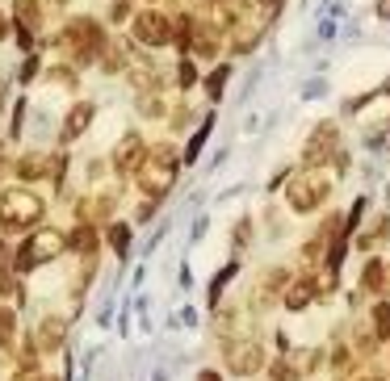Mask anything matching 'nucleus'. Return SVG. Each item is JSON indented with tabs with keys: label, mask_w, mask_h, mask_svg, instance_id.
Returning a JSON list of instances; mask_svg holds the SVG:
<instances>
[{
	"label": "nucleus",
	"mask_w": 390,
	"mask_h": 381,
	"mask_svg": "<svg viewBox=\"0 0 390 381\" xmlns=\"http://www.w3.org/2000/svg\"><path fill=\"white\" fill-rule=\"evenodd\" d=\"M34 344H38L42 352H55V348L63 344V323H59V319H46V323L38 327V340H34Z\"/></svg>",
	"instance_id": "nucleus-10"
},
{
	"label": "nucleus",
	"mask_w": 390,
	"mask_h": 381,
	"mask_svg": "<svg viewBox=\"0 0 390 381\" xmlns=\"http://www.w3.org/2000/svg\"><path fill=\"white\" fill-rule=\"evenodd\" d=\"M139 185H143V193H151V197L168 193V185H172V155L160 151L155 164H143V168H139Z\"/></svg>",
	"instance_id": "nucleus-4"
},
{
	"label": "nucleus",
	"mask_w": 390,
	"mask_h": 381,
	"mask_svg": "<svg viewBox=\"0 0 390 381\" xmlns=\"http://www.w3.org/2000/svg\"><path fill=\"white\" fill-rule=\"evenodd\" d=\"M323 197H328V185H323V180H298V185L290 189V206H294V210H315Z\"/></svg>",
	"instance_id": "nucleus-7"
},
{
	"label": "nucleus",
	"mask_w": 390,
	"mask_h": 381,
	"mask_svg": "<svg viewBox=\"0 0 390 381\" xmlns=\"http://www.w3.org/2000/svg\"><path fill=\"white\" fill-rule=\"evenodd\" d=\"M88 122H92V105H88V101H80V105H71V113L63 117V143H71V138H80V134L88 130Z\"/></svg>",
	"instance_id": "nucleus-8"
},
{
	"label": "nucleus",
	"mask_w": 390,
	"mask_h": 381,
	"mask_svg": "<svg viewBox=\"0 0 390 381\" xmlns=\"http://www.w3.org/2000/svg\"><path fill=\"white\" fill-rule=\"evenodd\" d=\"M223 84H227V67H218V71H214V76L206 80V88H210V96H218V92H223Z\"/></svg>",
	"instance_id": "nucleus-15"
},
{
	"label": "nucleus",
	"mask_w": 390,
	"mask_h": 381,
	"mask_svg": "<svg viewBox=\"0 0 390 381\" xmlns=\"http://www.w3.org/2000/svg\"><path fill=\"white\" fill-rule=\"evenodd\" d=\"M34 71H38V59H25V67H21V80H34Z\"/></svg>",
	"instance_id": "nucleus-17"
},
{
	"label": "nucleus",
	"mask_w": 390,
	"mask_h": 381,
	"mask_svg": "<svg viewBox=\"0 0 390 381\" xmlns=\"http://www.w3.org/2000/svg\"><path fill=\"white\" fill-rule=\"evenodd\" d=\"M134 38L147 42V46H164V42L172 38L168 17H160V13H139V17H134Z\"/></svg>",
	"instance_id": "nucleus-5"
},
{
	"label": "nucleus",
	"mask_w": 390,
	"mask_h": 381,
	"mask_svg": "<svg viewBox=\"0 0 390 381\" xmlns=\"http://www.w3.org/2000/svg\"><path fill=\"white\" fill-rule=\"evenodd\" d=\"M109 243H113V247H118V252H126V243H130V231H126V227H122V222H118V227H113V231H109Z\"/></svg>",
	"instance_id": "nucleus-14"
},
{
	"label": "nucleus",
	"mask_w": 390,
	"mask_h": 381,
	"mask_svg": "<svg viewBox=\"0 0 390 381\" xmlns=\"http://www.w3.org/2000/svg\"><path fill=\"white\" fill-rule=\"evenodd\" d=\"M63 38L71 42V50H76V59L80 63H92V55L101 50V25L97 21H88V17H80V21H71L67 29H63Z\"/></svg>",
	"instance_id": "nucleus-3"
},
{
	"label": "nucleus",
	"mask_w": 390,
	"mask_h": 381,
	"mask_svg": "<svg viewBox=\"0 0 390 381\" xmlns=\"http://www.w3.org/2000/svg\"><path fill=\"white\" fill-rule=\"evenodd\" d=\"M42 214V201L25 189H4L0 193V227L4 231H25L34 227V218Z\"/></svg>",
	"instance_id": "nucleus-2"
},
{
	"label": "nucleus",
	"mask_w": 390,
	"mask_h": 381,
	"mask_svg": "<svg viewBox=\"0 0 390 381\" xmlns=\"http://www.w3.org/2000/svg\"><path fill=\"white\" fill-rule=\"evenodd\" d=\"M4 34H8V21H4V13H0V38H4Z\"/></svg>",
	"instance_id": "nucleus-21"
},
{
	"label": "nucleus",
	"mask_w": 390,
	"mask_h": 381,
	"mask_svg": "<svg viewBox=\"0 0 390 381\" xmlns=\"http://www.w3.org/2000/svg\"><path fill=\"white\" fill-rule=\"evenodd\" d=\"M378 13H382V17H390V0H382V4H378Z\"/></svg>",
	"instance_id": "nucleus-19"
},
{
	"label": "nucleus",
	"mask_w": 390,
	"mask_h": 381,
	"mask_svg": "<svg viewBox=\"0 0 390 381\" xmlns=\"http://www.w3.org/2000/svg\"><path fill=\"white\" fill-rule=\"evenodd\" d=\"M378 336H390V310L378 306Z\"/></svg>",
	"instance_id": "nucleus-16"
},
{
	"label": "nucleus",
	"mask_w": 390,
	"mask_h": 381,
	"mask_svg": "<svg viewBox=\"0 0 390 381\" xmlns=\"http://www.w3.org/2000/svg\"><path fill=\"white\" fill-rule=\"evenodd\" d=\"M227 365H231V373L248 378V373L260 369V348H256V344H231V348H227Z\"/></svg>",
	"instance_id": "nucleus-6"
},
{
	"label": "nucleus",
	"mask_w": 390,
	"mask_h": 381,
	"mask_svg": "<svg viewBox=\"0 0 390 381\" xmlns=\"http://www.w3.org/2000/svg\"><path fill=\"white\" fill-rule=\"evenodd\" d=\"M17 176H21V180H38V176H46V159H42V155H25V159L17 164Z\"/></svg>",
	"instance_id": "nucleus-11"
},
{
	"label": "nucleus",
	"mask_w": 390,
	"mask_h": 381,
	"mask_svg": "<svg viewBox=\"0 0 390 381\" xmlns=\"http://www.w3.org/2000/svg\"><path fill=\"white\" fill-rule=\"evenodd\" d=\"M67 247H76V252H92V247H97V235H92V227H80V231H71V235H67Z\"/></svg>",
	"instance_id": "nucleus-12"
},
{
	"label": "nucleus",
	"mask_w": 390,
	"mask_h": 381,
	"mask_svg": "<svg viewBox=\"0 0 390 381\" xmlns=\"http://www.w3.org/2000/svg\"><path fill=\"white\" fill-rule=\"evenodd\" d=\"M63 247H67V235H63V231H55V227H42L34 239H25V243H21V252H17V273H29L34 264L59 260V256H63Z\"/></svg>",
	"instance_id": "nucleus-1"
},
{
	"label": "nucleus",
	"mask_w": 390,
	"mask_h": 381,
	"mask_svg": "<svg viewBox=\"0 0 390 381\" xmlns=\"http://www.w3.org/2000/svg\"><path fill=\"white\" fill-rule=\"evenodd\" d=\"M13 327H17L13 310H0V348H8V344H13Z\"/></svg>",
	"instance_id": "nucleus-13"
},
{
	"label": "nucleus",
	"mask_w": 390,
	"mask_h": 381,
	"mask_svg": "<svg viewBox=\"0 0 390 381\" xmlns=\"http://www.w3.org/2000/svg\"><path fill=\"white\" fill-rule=\"evenodd\" d=\"M0 264H4V243H0Z\"/></svg>",
	"instance_id": "nucleus-22"
},
{
	"label": "nucleus",
	"mask_w": 390,
	"mask_h": 381,
	"mask_svg": "<svg viewBox=\"0 0 390 381\" xmlns=\"http://www.w3.org/2000/svg\"><path fill=\"white\" fill-rule=\"evenodd\" d=\"M181 84H185V88L193 84V67H189V63H181Z\"/></svg>",
	"instance_id": "nucleus-18"
},
{
	"label": "nucleus",
	"mask_w": 390,
	"mask_h": 381,
	"mask_svg": "<svg viewBox=\"0 0 390 381\" xmlns=\"http://www.w3.org/2000/svg\"><path fill=\"white\" fill-rule=\"evenodd\" d=\"M113 159H118V168H122V172H134V168H139V159H143V143H139V134H126Z\"/></svg>",
	"instance_id": "nucleus-9"
},
{
	"label": "nucleus",
	"mask_w": 390,
	"mask_h": 381,
	"mask_svg": "<svg viewBox=\"0 0 390 381\" xmlns=\"http://www.w3.org/2000/svg\"><path fill=\"white\" fill-rule=\"evenodd\" d=\"M17 381H38V373H29V369H25V373H21Z\"/></svg>",
	"instance_id": "nucleus-20"
}]
</instances>
